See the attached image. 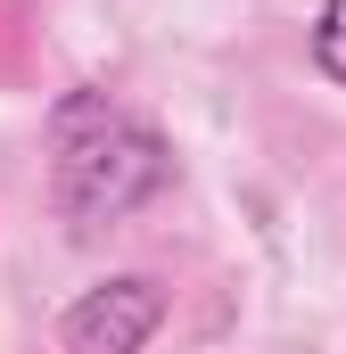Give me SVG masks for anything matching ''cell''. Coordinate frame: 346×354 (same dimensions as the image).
Segmentation results:
<instances>
[{
  "label": "cell",
  "instance_id": "cell-1",
  "mask_svg": "<svg viewBox=\"0 0 346 354\" xmlns=\"http://www.w3.org/2000/svg\"><path fill=\"white\" fill-rule=\"evenodd\" d=\"M173 181V157L149 115L116 107L107 91H66L50 107V189L66 223H116L132 206H149Z\"/></svg>",
  "mask_w": 346,
  "mask_h": 354
},
{
  "label": "cell",
  "instance_id": "cell-2",
  "mask_svg": "<svg viewBox=\"0 0 346 354\" xmlns=\"http://www.w3.org/2000/svg\"><path fill=\"white\" fill-rule=\"evenodd\" d=\"M157 322H165V288L124 272V280H99L66 305L58 338H66V354H140L157 338Z\"/></svg>",
  "mask_w": 346,
  "mask_h": 354
},
{
  "label": "cell",
  "instance_id": "cell-3",
  "mask_svg": "<svg viewBox=\"0 0 346 354\" xmlns=\"http://www.w3.org/2000/svg\"><path fill=\"white\" fill-rule=\"evenodd\" d=\"M313 66L346 83V0H322V25H313Z\"/></svg>",
  "mask_w": 346,
  "mask_h": 354
}]
</instances>
